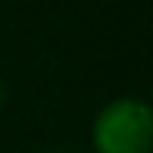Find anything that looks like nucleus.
Masks as SVG:
<instances>
[{
  "instance_id": "nucleus-2",
  "label": "nucleus",
  "mask_w": 153,
  "mask_h": 153,
  "mask_svg": "<svg viewBox=\"0 0 153 153\" xmlns=\"http://www.w3.org/2000/svg\"><path fill=\"white\" fill-rule=\"evenodd\" d=\"M3 103H6V85H3V78H0V109H3Z\"/></svg>"
},
{
  "instance_id": "nucleus-3",
  "label": "nucleus",
  "mask_w": 153,
  "mask_h": 153,
  "mask_svg": "<svg viewBox=\"0 0 153 153\" xmlns=\"http://www.w3.org/2000/svg\"><path fill=\"white\" fill-rule=\"evenodd\" d=\"M59 153H62V150H59Z\"/></svg>"
},
{
  "instance_id": "nucleus-1",
  "label": "nucleus",
  "mask_w": 153,
  "mask_h": 153,
  "mask_svg": "<svg viewBox=\"0 0 153 153\" xmlns=\"http://www.w3.org/2000/svg\"><path fill=\"white\" fill-rule=\"evenodd\" d=\"M94 153H150L153 150V109L144 97L119 94L106 100L91 119Z\"/></svg>"
}]
</instances>
